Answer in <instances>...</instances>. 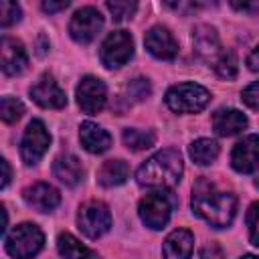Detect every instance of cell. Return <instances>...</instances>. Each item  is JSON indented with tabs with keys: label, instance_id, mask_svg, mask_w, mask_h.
Wrapping results in <instances>:
<instances>
[{
	"label": "cell",
	"instance_id": "cell-24",
	"mask_svg": "<svg viewBox=\"0 0 259 259\" xmlns=\"http://www.w3.org/2000/svg\"><path fill=\"white\" fill-rule=\"evenodd\" d=\"M121 138H123V144H125L130 150H136V152L154 146V134H152V132L127 127V130H123V136H121Z\"/></svg>",
	"mask_w": 259,
	"mask_h": 259
},
{
	"label": "cell",
	"instance_id": "cell-27",
	"mask_svg": "<svg viewBox=\"0 0 259 259\" xmlns=\"http://www.w3.org/2000/svg\"><path fill=\"white\" fill-rule=\"evenodd\" d=\"M105 8L111 12V16H113L115 22H121V20L130 18L136 12L138 4L136 2H127V0H113V2H107Z\"/></svg>",
	"mask_w": 259,
	"mask_h": 259
},
{
	"label": "cell",
	"instance_id": "cell-31",
	"mask_svg": "<svg viewBox=\"0 0 259 259\" xmlns=\"http://www.w3.org/2000/svg\"><path fill=\"white\" fill-rule=\"evenodd\" d=\"M241 99H243V103H245L247 107L259 111V81L247 85V87L243 89V93H241Z\"/></svg>",
	"mask_w": 259,
	"mask_h": 259
},
{
	"label": "cell",
	"instance_id": "cell-35",
	"mask_svg": "<svg viewBox=\"0 0 259 259\" xmlns=\"http://www.w3.org/2000/svg\"><path fill=\"white\" fill-rule=\"evenodd\" d=\"M2 168H4V178H2V188H6V186H8V182H10V166H8V162H6V160H2Z\"/></svg>",
	"mask_w": 259,
	"mask_h": 259
},
{
	"label": "cell",
	"instance_id": "cell-19",
	"mask_svg": "<svg viewBox=\"0 0 259 259\" xmlns=\"http://www.w3.org/2000/svg\"><path fill=\"white\" fill-rule=\"evenodd\" d=\"M79 140L83 144V148L91 154H103L105 150H109L111 146V136L99 127L93 121H83L79 127Z\"/></svg>",
	"mask_w": 259,
	"mask_h": 259
},
{
	"label": "cell",
	"instance_id": "cell-21",
	"mask_svg": "<svg viewBox=\"0 0 259 259\" xmlns=\"http://www.w3.org/2000/svg\"><path fill=\"white\" fill-rule=\"evenodd\" d=\"M127 174H130V168L123 160H107L101 164L97 172V182L105 188H113V186L123 184Z\"/></svg>",
	"mask_w": 259,
	"mask_h": 259
},
{
	"label": "cell",
	"instance_id": "cell-15",
	"mask_svg": "<svg viewBox=\"0 0 259 259\" xmlns=\"http://www.w3.org/2000/svg\"><path fill=\"white\" fill-rule=\"evenodd\" d=\"M22 196H24V202H26L30 208H34L36 212H51V210L57 208L59 202H61L59 190L53 188V186L47 184V182H36V184H32V186L24 188Z\"/></svg>",
	"mask_w": 259,
	"mask_h": 259
},
{
	"label": "cell",
	"instance_id": "cell-2",
	"mask_svg": "<svg viewBox=\"0 0 259 259\" xmlns=\"http://www.w3.org/2000/svg\"><path fill=\"white\" fill-rule=\"evenodd\" d=\"M182 156L176 148H166L150 156L136 172V180L146 188H174L182 178Z\"/></svg>",
	"mask_w": 259,
	"mask_h": 259
},
{
	"label": "cell",
	"instance_id": "cell-23",
	"mask_svg": "<svg viewBox=\"0 0 259 259\" xmlns=\"http://www.w3.org/2000/svg\"><path fill=\"white\" fill-rule=\"evenodd\" d=\"M188 154L190 158L198 164V166H206L210 162L217 160L219 156V144L210 138H200V140H194L188 148Z\"/></svg>",
	"mask_w": 259,
	"mask_h": 259
},
{
	"label": "cell",
	"instance_id": "cell-20",
	"mask_svg": "<svg viewBox=\"0 0 259 259\" xmlns=\"http://www.w3.org/2000/svg\"><path fill=\"white\" fill-rule=\"evenodd\" d=\"M53 172L55 176L65 184V186H77L81 182V176H83V168H81V162L77 156L73 154H63L55 160L53 164Z\"/></svg>",
	"mask_w": 259,
	"mask_h": 259
},
{
	"label": "cell",
	"instance_id": "cell-4",
	"mask_svg": "<svg viewBox=\"0 0 259 259\" xmlns=\"http://www.w3.org/2000/svg\"><path fill=\"white\" fill-rule=\"evenodd\" d=\"M210 101L208 89H204L198 83H178L168 89L166 93V105L174 113H196L206 107Z\"/></svg>",
	"mask_w": 259,
	"mask_h": 259
},
{
	"label": "cell",
	"instance_id": "cell-6",
	"mask_svg": "<svg viewBox=\"0 0 259 259\" xmlns=\"http://www.w3.org/2000/svg\"><path fill=\"white\" fill-rule=\"evenodd\" d=\"M77 225L85 237L99 239L111 227V212H109L107 204H103L99 200L85 202L77 212Z\"/></svg>",
	"mask_w": 259,
	"mask_h": 259
},
{
	"label": "cell",
	"instance_id": "cell-25",
	"mask_svg": "<svg viewBox=\"0 0 259 259\" xmlns=\"http://www.w3.org/2000/svg\"><path fill=\"white\" fill-rule=\"evenodd\" d=\"M148 95H150V83H148V79H142L140 77V79H134V81L127 83L125 93H123V99H125L127 105H132L136 101L146 99Z\"/></svg>",
	"mask_w": 259,
	"mask_h": 259
},
{
	"label": "cell",
	"instance_id": "cell-9",
	"mask_svg": "<svg viewBox=\"0 0 259 259\" xmlns=\"http://www.w3.org/2000/svg\"><path fill=\"white\" fill-rule=\"evenodd\" d=\"M101 28H103V16L93 6L79 8L69 22V32L73 40H77L79 45H89L99 34Z\"/></svg>",
	"mask_w": 259,
	"mask_h": 259
},
{
	"label": "cell",
	"instance_id": "cell-29",
	"mask_svg": "<svg viewBox=\"0 0 259 259\" xmlns=\"http://www.w3.org/2000/svg\"><path fill=\"white\" fill-rule=\"evenodd\" d=\"M20 20V6L16 2H8V0H2L0 2V24L6 28L14 22Z\"/></svg>",
	"mask_w": 259,
	"mask_h": 259
},
{
	"label": "cell",
	"instance_id": "cell-30",
	"mask_svg": "<svg viewBox=\"0 0 259 259\" xmlns=\"http://www.w3.org/2000/svg\"><path fill=\"white\" fill-rule=\"evenodd\" d=\"M247 229H249V241L259 247V200L253 202L247 210Z\"/></svg>",
	"mask_w": 259,
	"mask_h": 259
},
{
	"label": "cell",
	"instance_id": "cell-33",
	"mask_svg": "<svg viewBox=\"0 0 259 259\" xmlns=\"http://www.w3.org/2000/svg\"><path fill=\"white\" fill-rule=\"evenodd\" d=\"M69 6V2L67 0H63V2H42V10H47V12H57V10H65Z\"/></svg>",
	"mask_w": 259,
	"mask_h": 259
},
{
	"label": "cell",
	"instance_id": "cell-17",
	"mask_svg": "<svg viewBox=\"0 0 259 259\" xmlns=\"http://www.w3.org/2000/svg\"><path fill=\"white\" fill-rule=\"evenodd\" d=\"M194 237L188 229H176L172 231L164 243H162V255L164 259H188L192 255Z\"/></svg>",
	"mask_w": 259,
	"mask_h": 259
},
{
	"label": "cell",
	"instance_id": "cell-34",
	"mask_svg": "<svg viewBox=\"0 0 259 259\" xmlns=\"http://www.w3.org/2000/svg\"><path fill=\"white\" fill-rule=\"evenodd\" d=\"M247 63H249V69H251V71H259V47L249 55Z\"/></svg>",
	"mask_w": 259,
	"mask_h": 259
},
{
	"label": "cell",
	"instance_id": "cell-12",
	"mask_svg": "<svg viewBox=\"0 0 259 259\" xmlns=\"http://www.w3.org/2000/svg\"><path fill=\"white\" fill-rule=\"evenodd\" d=\"M144 45L148 53L160 61H172L178 55V42L164 26H152L144 36Z\"/></svg>",
	"mask_w": 259,
	"mask_h": 259
},
{
	"label": "cell",
	"instance_id": "cell-1",
	"mask_svg": "<svg viewBox=\"0 0 259 259\" xmlns=\"http://www.w3.org/2000/svg\"><path fill=\"white\" fill-rule=\"evenodd\" d=\"M192 210L217 229H225L233 223L237 210V198L233 192L219 190L208 178H200L192 188Z\"/></svg>",
	"mask_w": 259,
	"mask_h": 259
},
{
	"label": "cell",
	"instance_id": "cell-5",
	"mask_svg": "<svg viewBox=\"0 0 259 259\" xmlns=\"http://www.w3.org/2000/svg\"><path fill=\"white\" fill-rule=\"evenodd\" d=\"M174 204H176V198L166 192V190H154L150 194H146L142 200H140V206H138V214L142 219V223L154 231L162 229L168 221H170V214L174 210Z\"/></svg>",
	"mask_w": 259,
	"mask_h": 259
},
{
	"label": "cell",
	"instance_id": "cell-13",
	"mask_svg": "<svg viewBox=\"0 0 259 259\" xmlns=\"http://www.w3.org/2000/svg\"><path fill=\"white\" fill-rule=\"evenodd\" d=\"M231 164L237 172L249 174L259 166V136L251 134L235 144L231 154Z\"/></svg>",
	"mask_w": 259,
	"mask_h": 259
},
{
	"label": "cell",
	"instance_id": "cell-36",
	"mask_svg": "<svg viewBox=\"0 0 259 259\" xmlns=\"http://www.w3.org/2000/svg\"><path fill=\"white\" fill-rule=\"evenodd\" d=\"M241 259H257V257H255V255H243Z\"/></svg>",
	"mask_w": 259,
	"mask_h": 259
},
{
	"label": "cell",
	"instance_id": "cell-8",
	"mask_svg": "<svg viewBox=\"0 0 259 259\" xmlns=\"http://www.w3.org/2000/svg\"><path fill=\"white\" fill-rule=\"evenodd\" d=\"M49 144H51V134L47 132L45 123L40 119H32L26 130H24V136H22V142H20V156H22V162L32 166L36 164L45 152L49 150Z\"/></svg>",
	"mask_w": 259,
	"mask_h": 259
},
{
	"label": "cell",
	"instance_id": "cell-16",
	"mask_svg": "<svg viewBox=\"0 0 259 259\" xmlns=\"http://www.w3.org/2000/svg\"><path fill=\"white\" fill-rule=\"evenodd\" d=\"M0 55H2L4 75H20L28 65V57H26V51H24L22 42L12 38V36H2Z\"/></svg>",
	"mask_w": 259,
	"mask_h": 259
},
{
	"label": "cell",
	"instance_id": "cell-11",
	"mask_svg": "<svg viewBox=\"0 0 259 259\" xmlns=\"http://www.w3.org/2000/svg\"><path fill=\"white\" fill-rule=\"evenodd\" d=\"M30 99L45 109H61L67 105V95L51 75H42L30 87Z\"/></svg>",
	"mask_w": 259,
	"mask_h": 259
},
{
	"label": "cell",
	"instance_id": "cell-28",
	"mask_svg": "<svg viewBox=\"0 0 259 259\" xmlns=\"http://www.w3.org/2000/svg\"><path fill=\"white\" fill-rule=\"evenodd\" d=\"M214 71L219 73V77H223L227 81L229 79H235L237 77V59H235V55L231 51H225V55L217 61Z\"/></svg>",
	"mask_w": 259,
	"mask_h": 259
},
{
	"label": "cell",
	"instance_id": "cell-18",
	"mask_svg": "<svg viewBox=\"0 0 259 259\" xmlns=\"http://www.w3.org/2000/svg\"><path fill=\"white\" fill-rule=\"evenodd\" d=\"M212 127L219 136H235L247 127V115L239 109L223 107L212 115Z\"/></svg>",
	"mask_w": 259,
	"mask_h": 259
},
{
	"label": "cell",
	"instance_id": "cell-14",
	"mask_svg": "<svg viewBox=\"0 0 259 259\" xmlns=\"http://www.w3.org/2000/svg\"><path fill=\"white\" fill-rule=\"evenodd\" d=\"M192 45H194V51H196L204 61L212 63V67H214L217 61L225 55L217 30L210 28V26H206V24L196 26V30L192 32Z\"/></svg>",
	"mask_w": 259,
	"mask_h": 259
},
{
	"label": "cell",
	"instance_id": "cell-32",
	"mask_svg": "<svg viewBox=\"0 0 259 259\" xmlns=\"http://www.w3.org/2000/svg\"><path fill=\"white\" fill-rule=\"evenodd\" d=\"M200 259H225V253H223V249L219 245L210 243V245L200 249Z\"/></svg>",
	"mask_w": 259,
	"mask_h": 259
},
{
	"label": "cell",
	"instance_id": "cell-10",
	"mask_svg": "<svg viewBox=\"0 0 259 259\" xmlns=\"http://www.w3.org/2000/svg\"><path fill=\"white\" fill-rule=\"evenodd\" d=\"M75 95H77L79 107L85 113L93 115V113H97V111L103 109L105 99H107V89H105V83L101 79H97L93 75H87V77H83L79 81Z\"/></svg>",
	"mask_w": 259,
	"mask_h": 259
},
{
	"label": "cell",
	"instance_id": "cell-3",
	"mask_svg": "<svg viewBox=\"0 0 259 259\" xmlns=\"http://www.w3.org/2000/svg\"><path fill=\"white\" fill-rule=\"evenodd\" d=\"M42 243H45V235L32 223H22V225L14 227L4 239L6 253L10 257H14V259H30V257H34L42 249Z\"/></svg>",
	"mask_w": 259,
	"mask_h": 259
},
{
	"label": "cell",
	"instance_id": "cell-26",
	"mask_svg": "<svg viewBox=\"0 0 259 259\" xmlns=\"http://www.w3.org/2000/svg\"><path fill=\"white\" fill-rule=\"evenodd\" d=\"M22 113H24V105H22L20 99L8 97V95L2 97V101H0V115H2V119L6 123H14L16 119H20Z\"/></svg>",
	"mask_w": 259,
	"mask_h": 259
},
{
	"label": "cell",
	"instance_id": "cell-22",
	"mask_svg": "<svg viewBox=\"0 0 259 259\" xmlns=\"http://www.w3.org/2000/svg\"><path fill=\"white\" fill-rule=\"evenodd\" d=\"M57 249L65 259H99V255L85 245H81L71 233H61L57 239Z\"/></svg>",
	"mask_w": 259,
	"mask_h": 259
},
{
	"label": "cell",
	"instance_id": "cell-7",
	"mask_svg": "<svg viewBox=\"0 0 259 259\" xmlns=\"http://www.w3.org/2000/svg\"><path fill=\"white\" fill-rule=\"evenodd\" d=\"M134 55V40L127 30H113L105 36L99 57L107 69H119Z\"/></svg>",
	"mask_w": 259,
	"mask_h": 259
}]
</instances>
